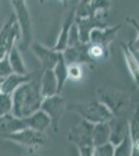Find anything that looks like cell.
Masks as SVG:
<instances>
[{"label":"cell","instance_id":"cell-1","mask_svg":"<svg viewBox=\"0 0 139 156\" xmlns=\"http://www.w3.org/2000/svg\"><path fill=\"white\" fill-rule=\"evenodd\" d=\"M45 98L42 95L41 82L33 79L26 82L12 94V114L20 119L28 118L42 109Z\"/></svg>","mask_w":139,"mask_h":156},{"label":"cell","instance_id":"cell-2","mask_svg":"<svg viewBox=\"0 0 139 156\" xmlns=\"http://www.w3.org/2000/svg\"><path fill=\"white\" fill-rule=\"evenodd\" d=\"M68 109L76 112L81 117L82 120L87 121L93 125L111 122L115 118L109 108L98 99L88 100L85 102L71 103L70 105H68Z\"/></svg>","mask_w":139,"mask_h":156},{"label":"cell","instance_id":"cell-3","mask_svg":"<svg viewBox=\"0 0 139 156\" xmlns=\"http://www.w3.org/2000/svg\"><path fill=\"white\" fill-rule=\"evenodd\" d=\"M14 7L15 15H16L17 22L19 24L20 30H21V42L20 47L21 49H26L30 47L32 42V26H31V18L28 11L26 2L23 0H14L11 2Z\"/></svg>","mask_w":139,"mask_h":156},{"label":"cell","instance_id":"cell-4","mask_svg":"<svg viewBox=\"0 0 139 156\" xmlns=\"http://www.w3.org/2000/svg\"><path fill=\"white\" fill-rule=\"evenodd\" d=\"M97 99L109 108L115 117H117L123 108L129 103L130 96L123 90L101 85L97 89Z\"/></svg>","mask_w":139,"mask_h":156},{"label":"cell","instance_id":"cell-5","mask_svg":"<svg viewBox=\"0 0 139 156\" xmlns=\"http://www.w3.org/2000/svg\"><path fill=\"white\" fill-rule=\"evenodd\" d=\"M0 37H1L0 40V59H1L5 57L15 46H17L19 40L21 41V30L17 22L15 12L4 24Z\"/></svg>","mask_w":139,"mask_h":156},{"label":"cell","instance_id":"cell-6","mask_svg":"<svg viewBox=\"0 0 139 156\" xmlns=\"http://www.w3.org/2000/svg\"><path fill=\"white\" fill-rule=\"evenodd\" d=\"M93 128H95L93 124L85 120H81L77 125L72 127L68 134V140L75 146H77L78 149L95 148L92 140Z\"/></svg>","mask_w":139,"mask_h":156},{"label":"cell","instance_id":"cell-7","mask_svg":"<svg viewBox=\"0 0 139 156\" xmlns=\"http://www.w3.org/2000/svg\"><path fill=\"white\" fill-rule=\"evenodd\" d=\"M65 109H68V106L65 105L64 99L61 97V95H55L53 97L46 98L43 102L42 110L46 112L51 119L52 128L55 132H57L60 120H61Z\"/></svg>","mask_w":139,"mask_h":156},{"label":"cell","instance_id":"cell-8","mask_svg":"<svg viewBox=\"0 0 139 156\" xmlns=\"http://www.w3.org/2000/svg\"><path fill=\"white\" fill-rule=\"evenodd\" d=\"M2 137L29 148L42 147V146L46 144V140H47L46 135H45L44 132L35 131V130L29 129V128L17 133H14V134L4 135Z\"/></svg>","mask_w":139,"mask_h":156},{"label":"cell","instance_id":"cell-9","mask_svg":"<svg viewBox=\"0 0 139 156\" xmlns=\"http://www.w3.org/2000/svg\"><path fill=\"white\" fill-rule=\"evenodd\" d=\"M76 24L79 29L80 40L83 44H89L90 34L93 29L107 27V24L105 22V17L103 16H89L85 17V18H76Z\"/></svg>","mask_w":139,"mask_h":156},{"label":"cell","instance_id":"cell-10","mask_svg":"<svg viewBox=\"0 0 139 156\" xmlns=\"http://www.w3.org/2000/svg\"><path fill=\"white\" fill-rule=\"evenodd\" d=\"M75 23H76V7H73V9H71L67 12L64 21H62L59 36L57 37V41L55 43V45L52 47L53 50H55L56 52H59V53H64L65 50L68 49L70 32L73 25Z\"/></svg>","mask_w":139,"mask_h":156},{"label":"cell","instance_id":"cell-11","mask_svg":"<svg viewBox=\"0 0 139 156\" xmlns=\"http://www.w3.org/2000/svg\"><path fill=\"white\" fill-rule=\"evenodd\" d=\"M30 48L33 51L35 56L41 62L45 70L54 69V67L56 66L60 56H61V53L56 52L55 50H53V48H48V47L44 46L41 43L37 42L32 43Z\"/></svg>","mask_w":139,"mask_h":156},{"label":"cell","instance_id":"cell-12","mask_svg":"<svg viewBox=\"0 0 139 156\" xmlns=\"http://www.w3.org/2000/svg\"><path fill=\"white\" fill-rule=\"evenodd\" d=\"M64 58L68 65L71 64H89L92 65V60L88 55V44H81L74 47H69L62 53Z\"/></svg>","mask_w":139,"mask_h":156},{"label":"cell","instance_id":"cell-13","mask_svg":"<svg viewBox=\"0 0 139 156\" xmlns=\"http://www.w3.org/2000/svg\"><path fill=\"white\" fill-rule=\"evenodd\" d=\"M122 27V25H115L112 27H105V28L93 29L90 34V42L92 44L100 45V46L109 48V45L115 39L117 31Z\"/></svg>","mask_w":139,"mask_h":156},{"label":"cell","instance_id":"cell-14","mask_svg":"<svg viewBox=\"0 0 139 156\" xmlns=\"http://www.w3.org/2000/svg\"><path fill=\"white\" fill-rule=\"evenodd\" d=\"M111 137L110 143L113 146H118L130 133L129 130V121L123 117H115L110 122Z\"/></svg>","mask_w":139,"mask_h":156},{"label":"cell","instance_id":"cell-15","mask_svg":"<svg viewBox=\"0 0 139 156\" xmlns=\"http://www.w3.org/2000/svg\"><path fill=\"white\" fill-rule=\"evenodd\" d=\"M32 80V76L28 75H19V74H12L5 79L1 80L0 83V93L12 96L16 90L19 89L21 85H23L26 82H29Z\"/></svg>","mask_w":139,"mask_h":156},{"label":"cell","instance_id":"cell-16","mask_svg":"<svg viewBox=\"0 0 139 156\" xmlns=\"http://www.w3.org/2000/svg\"><path fill=\"white\" fill-rule=\"evenodd\" d=\"M0 126H1V135H9L14 134L19 131H22L24 129H27V126L25 124L24 119L15 117L12 114L0 117Z\"/></svg>","mask_w":139,"mask_h":156},{"label":"cell","instance_id":"cell-17","mask_svg":"<svg viewBox=\"0 0 139 156\" xmlns=\"http://www.w3.org/2000/svg\"><path fill=\"white\" fill-rule=\"evenodd\" d=\"M25 124L27 128L35 131L45 132L49 127H52V121L46 112L43 110H39L35 114L31 115L28 118H25Z\"/></svg>","mask_w":139,"mask_h":156},{"label":"cell","instance_id":"cell-18","mask_svg":"<svg viewBox=\"0 0 139 156\" xmlns=\"http://www.w3.org/2000/svg\"><path fill=\"white\" fill-rule=\"evenodd\" d=\"M122 50L125 57V62L129 70V73L132 76L134 82L139 87V60L129 44L122 43Z\"/></svg>","mask_w":139,"mask_h":156},{"label":"cell","instance_id":"cell-19","mask_svg":"<svg viewBox=\"0 0 139 156\" xmlns=\"http://www.w3.org/2000/svg\"><path fill=\"white\" fill-rule=\"evenodd\" d=\"M41 90L45 99L58 95V82L53 70H44L41 79Z\"/></svg>","mask_w":139,"mask_h":156},{"label":"cell","instance_id":"cell-20","mask_svg":"<svg viewBox=\"0 0 139 156\" xmlns=\"http://www.w3.org/2000/svg\"><path fill=\"white\" fill-rule=\"evenodd\" d=\"M111 137V126L110 122L108 123H100L96 124L93 128V147L99 148L101 146L107 145L110 143Z\"/></svg>","mask_w":139,"mask_h":156},{"label":"cell","instance_id":"cell-21","mask_svg":"<svg viewBox=\"0 0 139 156\" xmlns=\"http://www.w3.org/2000/svg\"><path fill=\"white\" fill-rule=\"evenodd\" d=\"M7 56H9V60L12 69V72H14L15 74H19V75L29 74V73L27 72L26 67H25L24 60L22 58L21 53H20L19 49H18V46H15L14 48L9 51Z\"/></svg>","mask_w":139,"mask_h":156},{"label":"cell","instance_id":"cell-22","mask_svg":"<svg viewBox=\"0 0 139 156\" xmlns=\"http://www.w3.org/2000/svg\"><path fill=\"white\" fill-rule=\"evenodd\" d=\"M55 76H56L57 82H58V95H60L61 90H64V87L65 84V82L69 79V72H68V64L65 62V60L64 58V55L61 53L59 60L56 64V66L53 69Z\"/></svg>","mask_w":139,"mask_h":156},{"label":"cell","instance_id":"cell-23","mask_svg":"<svg viewBox=\"0 0 139 156\" xmlns=\"http://www.w3.org/2000/svg\"><path fill=\"white\" fill-rule=\"evenodd\" d=\"M88 55L93 64L100 62V60H105L109 56V48L89 43L88 44Z\"/></svg>","mask_w":139,"mask_h":156},{"label":"cell","instance_id":"cell-24","mask_svg":"<svg viewBox=\"0 0 139 156\" xmlns=\"http://www.w3.org/2000/svg\"><path fill=\"white\" fill-rule=\"evenodd\" d=\"M129 130L133 144H139V108L134 112L129 121Z\"/></svg>","mask_w":139,"mask_h":156},{"label":"cell","instance_id":"cell-25","mask_svg":"<svg viewBox=\"0 0 139 156\" xmlns=\"http://www.w3.org/2000/svg\"><path fill=\"white\" fill-rule=\"evenodd\" d=\"M132 150H133V142H132V138L130 136V133H129L125 140L120 145L115 147L114 156H132Z\"/></svg>","mask_w":139,"mask_h":156},{"label":"cell","instance_id":"cell-26","mask_svg":"<svg viewBox=\"0 0 139 156\" xmlns=\"http://www.w3.org/2000/svg\"><path fill=\"white\" fill-rule=\"evenodd\" d=\"M12 96L0 93V115L12 114Z\"/></svg>","mask_w":139,"mask_h":156},{"label":"cell","instance_id":"cell-27","mask_svg":"<svg viewBox=\"0 0 139 156\" xmlns=\"http://www.w3.org/2000/svg\"><path fill=\"white\" fill-rule=\"evenodd\" d=\"M68 72H69V79L71 80H80L83 77L82 65L80 64H71L68 65Z\"/></svg>","mask_w":139,"mask_h":156},{"label":"cell","instance_id":"cell-28","mask_svg":"<svg viewBox=\"0 0 139 156\" xmlns=\"http://www.w3.org/2000/svg\"><path fill=\"white\" fill-rule=\"evenodd\" d=\"M126 21H128L132 26L135 28L136 32H137V37H136L135 41H132L129 44V46L131 47V49L133 50V52H139V22L135 18L132 17H126Z\"/></svg>","mask_w":139,"mask_h":156},{"label":"cell","instance_id":"cell-29","mask_svg":"<svg viewBox=\"0 0 139 156\" xmlns=\"http://www.w3.org/2000/svg\"><path fill=\"white\" fill-rule=\"evenodd\" d=\"M12 74H14V72H12L11 64H9V56L6 55L5 57L0 59V78L1 80H3Z\"/></svg>","mask_w":139,"mask_h":156},{"label":"cell","instance_id":"cell-30","mask_svg":"<svg viewBox=\"0 0 139 156\" xmlns=\"http://www.w3.org/2000/svg\"><path fill=\"white\" fill-rule=\"evenodd\" d=\"M114 150L115 146L109 143L99 148H95V154L96 156H114Z\"/></svg>","mask_w":139,"mask_h":156},{"label":"cell","instance_id":"cell-31","mask_svg":"<svg viewBox=\"0 0 139 156\" xmlns=\"http://www.w3.org/2000/svg\"><path fill=\"white\" fill-rule=\"evenodd\" d=\"M80 156H96L95 154V148H83L79 149Z\"/></svg>","mask_w":139,"mask_h":156},{"label":"cell","instance_id":"cell-32","mask_svg":"<svg viewBox=\"0 0 139 156\" xmlns=\"http://www.w3.org/2000/svg\"><path fill=\"white\" fill-rule=\"evenodd\" d=\"M132 156H139V144H133Z\"/></svg>","mask_w":139,"mask_h":156},{"label":"cell","instance_id":"cell-33","mask_svg":"<svg viewBox=\"0 0 139 156\" xmlns=\"http://www.w3.org/2000/svg\"><path fill=\"white\" fill-rule=\"evenodd\" d=\"M138 96H139V90H138Z\"/></svg>","mask_w":139,"mask_h":156}]
</instances>
